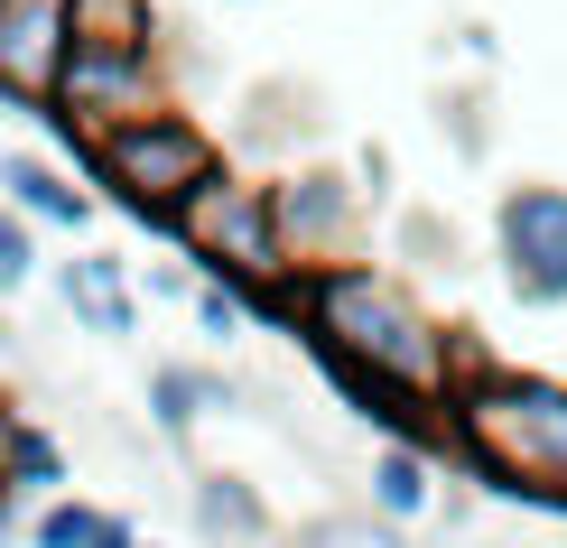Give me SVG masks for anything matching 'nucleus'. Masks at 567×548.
Returning <instances> with one entry per match:
<instances>
[{
	"mask_svg": "<svg viewBox=\"0 0 567 548\" xmlns=\"http://www.w3.org/2000/svg\"><path fill=\"white\" fill-rule=\"evenodd\" d=\"M0 465H10L19 484H65V446L47 437V427H29V418L0 427Z\"/></svg>",
	"mask_w": 567,
	"mask_h": 548,
	"instance_id": "15",
	"label": "nucleus"
},
{
	"mask_svg": "<svg viewBox=\"0 0 567 548\" xmlns=\"http://www.w3.org/2000/svg\"><path fill=\"white\" fill-rule=\"evenodd\" d=\"M233 381L224 372H196V363H158L150 372V418L168 427V437H196V418H215V410H233Z\"/></svg>",
	"mask_w": 567,
	"mask_h": 548,
	"instance_id": "11",
	"label": "nucleus"
},
{
	"mask_svg": "<svg viewBox=\"0 0 567 548\" xmlns=\"http://www.w3.org/2000/svg\"><path fill=\"white\" fill-rule=\"evenodd\" d=\"M177 103L168 93V46L158 38H103V29H75V56H65V84H56V122L93 131H122L140 112Z\"/></svg>",
	"mask_w": 567,
	"mask_h": 548,
	"instance_id": "4",
	"label": "nucleus"
},
{
	"mask_svg": "<svg viewBox=\"0 0 567 548\" xmlns=\"http://www.w3.org/2000/svg\"><path fill=\"white\" fill-rule=\"evenodd\" d=\"M298 298H307V353H344V363L400 381L419 400H456L465 381V353L446 325L400 289L391 270L372 260H326V270H298Z\"/></svg>",
	"mask_w": 567,
	"mask_h": 548,
	"instance_id": "1",
	"label": "nucleus"
},
{
	"mask_svg": "<svg viewBox=\"0 0 567 548\" xmlns=\"http://www.w3.org/2000/svg\"><path fill=\"white\" fill-rule=\"evenodd\" d=\"M56 298H65V317L93 325V335H140V298H131V279H122V260L112 251H84V260H65V279H56Z\"/></svg>",
	"mask_w": 567,
	"mask_h": 548,
	"instance_id": "9",
	"label": "nucleus"
},
{
	"mask_svg": "<svg viewBox=\"0 0 567 548\" xmlns=\"http://www.w3.org/2000/svg\"><path fill=\"white\" fill-rule=\"evenodd\" d=\"M251 317H261V307H251V289H233V279H205V289H196V325H205L215 344L251 335Z\"/></svg>",
	"mask_w": 567,
	"mask_h": 548,
	"instance_id": "16",
	"label": "nucleus"
},
{
	"mask_svg": "<svg viewBox=\"0 0 567 548\" xmlns=\"http://www.w3.org/2000/svg\"><path fill=\"white\" fill-rule=\"evenodd\" d=\"M493 260L522 307H567V186H503Z\"/></svg>",
	"mask_w": 567,
	"mask_h": 548,
	"instance_id": "6",
	"label": "nucleus"
},
{
	"mask_svg": "<svg viewBox=\"0 0 567 548\" xmlns=\"http://www.w3.org/2000/svg\"><path fill=\"white\" fill-rule=\"evenodd\" d=\"M0 214H10V196H0Z\"/></svg>",
	"mask_w": 567,
	"mask_h": 548,
	"instance_id": "24",
	"label": "nucleus"
},
{
	"mask_svg": "<svg viewBox=\"0 0 567 548\" xmlns=\"http://www.w3.org/2000/svg\"><path fill=\"white\" fill-rule=\"evenodd\" d=\"M84 168L112 186V205H122V214H140L150 232H168L177 205L196 196V186H215L233 158H224V139L205 131L196 112L158 103V112H140V122H122V131H93L84 139Z\"/></svg>",
	"mask_w": 567,
	"mask_h": 548,
	"instance_id": "3",
	"label": "nucleus"
},
{
	"mask_svg": "<svg viewBox=\"0 0 567 548\" xmlns=\"http://www.w3.org/2000/svg\"><path fill=\"white\" fill-rule=\"evenodd\" d=\"M391 251L419 260V270H456V224H446V214H429V205H410V214L391 224Z\"/></svg>",
	"mask_w": 567,
	"mask_h": 548,
	"instance_id": "14",
	"label": "nucleus"
},
{
	"mask_svg": "<svg viewBox=\"0 0 567 548\" xmlns=\"http://www.w3.org/2000/svg\"><path fill=\"white\" fill-rule=\"evenodd\" d=\"M75 29H84V0H0V103L56 112Z\"/></svg>",
	"mask_w": 567,
	"mask_h": 548,
	"instance_id": "7",
	"label": "nucleus"
},
{
	"mask_svg": "<svg viewBox=\"0 0 567 548\" xmlns=\"http://www.w3.org/2000/svg\"><path fill=\"white\" fill-rule=\"evenodd\" d=\"M437 122L456 131V149H465V158H484V149H493V131H484V93H437Z\"/></svg>",
	"mask_w": 567,
	"mask_h": 548,
	"instance_id": "19",
	"label": "nucleus"
},
{
	"mask_svg": "<svg viewBox=\"0 0 567 548\" xmlns=\"http://www.w3.org/2000/svg\"><path fill=\"white\" fill-rule=\"evenodd\" d=\"M317 131H326V112H317V84H298V75H261V84L243 93L233 149H307Z\"/></svg>",
	"mask_w": 567,
	"mask_h": 548,
	"instance_id": "8",
	"label": "nucleus"
},
{
	"mask_svg": "<svg viewBox=\"0 0 567 548\" xmlns=\"http://www.w3.org/2000/svg\"><path fill=\"white\" fill-rule=\"evenodd\" d=\"M429 484H437L429 446H410V437L372 446V511H382V520H419V511H429Z\"/></svg>",
	"mask_w": 567,
	"mask_h": 548,
	"instance_id": "13",
	"label": "nucleus"
},
{
	"mask_svg": "<svg viewBox=\"0 0 567 548\" xmlns=\"http://www.w3.org/2000/svg\"><path fill=\"white\" fill-rule=\"evenodd\" d=\"M29 279H38V232H29V214H0V298H10V289H29Z\"/></svg>",
	"mask_w": 567,
	"mask_h": 548,
	"instance_id": "18",
	"label": "nucleus"
},
{
	"mask_svg": "<svg viewBox=\"0 0 567 548\" xmlns=\"http://www.w3.org/2000/svg\"><path fill=\"white\" fill-rule=\"evenodd\" d=\"M270 205H279V242H289L298 270H326V260H363V177L353 168H326V158H289L270 177Z\"/></svg>",
	"mask_w": 567,
	"mask_h": 548,
	"instance_id": "5",
	"label": "nucleus"
},
{
	"mask_svg": "<svg viewBox=\"0 0 567 548\" xmlns=\"http://www.w3.org/2000/svg\"><path fill=\"white\" fill-rule=\"evenodd\" d=\"M0 196H10L29 224H56V232H84L93 224V196L65 168H47V158H29V149H10L0 158Z\"/></svg>",
	"mask_w": 567,
	"mask_h": 548,
	"instance_id": "10",
	"label": "nucleus"
},
{
	"mask_svg": "<svg viewBox=\"0 0 567 548\" xmlns=\"http://www.w3.org/2000/svg\"><path fill=\"white\" fill-rule=\"evenodd\" d=\"M93 548H140V530H131L122 511H103V530H93Z\"/></svg>",
	"mask_w": 567,
	"mask_h": 548,
	"instance_id": "22",
	"label": "nucleus"
},
{
	"mask_svg": "<svg viewBox=\"0 0 567 548\" xmlns=\"http://www.w3.org/2000/svg\"><path fill=\"white\" fill-rule=\"evenodd\" d=\"M93 530H103V511H93V503H47L29 520V548H93Z\"/></svg>",
	"mask_w": 567,
	"mask_h": 548,
	"instance_id": "17",
	"label": "nucleus"
},
{
	"mask_svg": "<svg viewBox=\"0 0 567 548\" xmlns=\"http://www.w3.org/2000/svg\"><path fill=\"white\" fill-rule=\"evenodd\" d=\"M196 289H205V279H186V270H150V298H186V307H196Z\"/></svg>",
	"mask_w": 567,
	"mask_h": 548,
	"instance_id": "21",
	"label": "nucleus"
},
{
	"mask_svg": "<svg viewBox=\"0 0 567 548\" xmlns=\"http://www.w3.org/2000/svg\"><path fill=\"white\" fill-rule=\"evenodd\" d=\"M196 530L233 539V548H270V511L243 474H196Z\"/></svg>",
	"mask_w": 567,
	"mask_h": 548,
	"instance_id": "12",
	"label": "nucleus"
},
{
	"mask_svg": "<svg viewBox=\"0 0 567 548\" xmlns=\"http://www.w3.org/2000/svg\"><path fill=\"white\" fill-rule=\"evenodd\" d=\"M456 456L484 474V493L549 511L567 493V381L512 372V363H465L456 381Z\"/></svg>",
	"mask_w": 567,
	"mask_h": 548,
	"instance_id": "2",
	"label": "nucleus"
},
{
	"mask_svg": "<svg viewBox=\"0 0 567 548\" xmlns=\"http://www.w3.org/2000/svg\"><path fill=\"white\" fill-rule=\"evenodd\" d=\"M353 177H363V196L382 205L391 196V149H363V158H353Z\"/></svg>",
	"mask_w": 567,
	"mask_h": 548,
	"instance_id": "20",
	"label": "nucleus"
},
{
	"mask_svg": "<svg viewBox=\"0 0 567 548\" xmlns=\"http://www.w3.org/2000/svg\"><path fill=\"white\" fill-rule=\"evenodd\" d=\"M19 493H29V484H19V474L0 465V530H10V520H19Z\"/></svg>",
	"mask_w": 567,
	"mask_h": 548,
	"instance_id": "23",
	"label": "nucleus"
}]
</instances>
